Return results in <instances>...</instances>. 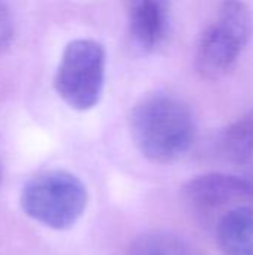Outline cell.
<instances>
[{
  "label": "cell",
  "mask_w": 253,
  "mask_h": 255,
  "mask_svg": "<svg viewBox=\"0 0 253 255\" xmlns=\"http://www.w3.org/2000/svg\"><path fill=\"white\" fill-rule=\"evenodd\" d=\"M131 140L152 163L180 160L194 145L197 124L191 108L177 96L157 91L142 97L128 118Z\"/></svg>",
  "instance_id": "1"
},
{
  "label": "cell",
  "mask_w": 253,
  "mask_h": 255,
  "mask_svg": "<svg viewBox=\"0 0 253 255\" xmlns=\"http://www.w3.org/2000/svg\"><path fill=\"white\" fill-rule=\"evenodd\" d=\"M88 200L85 184L63 169L36 173L19 194V206L28 218L58 232L72 229L81 220Z\"/></svg>",
  "instance_id": "2"
},
{
  "label": "cell",
  "mask_w": 253,
  "mask_h": 255,
  "mask_svg": "<svg viewBox=\"0 0 253 255\" xmlns=\"http://www.w3.org/2000/svg\"><path fill=\"white\" fill-rule=\"evenodd\" d=\"M252 37L253 12L249 4L243 0H222L197 45L195 69L200 76L209 81L225 76Z\"/></svg>",
  "instance_id": "3"
},
{
  "label": "cell",
  "mask_w": 253,
  "mask_h": 255,
  "mask_svg": "<svg viewBox=\"0 0 253 255\" xmlns=\"http://www.w3.org/2000/svg\"><path fill=\"white\" fill-rule=\"evenodd\" d=\"M104 79V46L94 39H76L63 51L54 85L57 94L67 106L84 112L98 105Z\"/></svg>",
  "instance_id": "4"
},
{
  "label": "cell",
  "mask_w": 253,
  "mask_h": 255,
  "mask_svg": "<svg viewBox=\"0 0 253 255\" xmlns=\"http://www.w3.org/2000/svg\"><path fill=\"white\" fill-rule=\"evenodd\" d=\"M182 197L198 217L209 218L233 205L253 202V178L219 172L203 173L183 184Z\"/></svg>",
  "instance_id": "5"
},
{
  "label": "cell",
  "mask_w": 253,
  "mask_h": 255,
  "mask_svg": "<svg viewBox=\"0 0 253 255\" xmlns=\"http://www.w3.org/2000/svg\"><path fill=\"white\" fill-rule=\"evenodd\" d=\"M130 36L134 45L151 52L161 45L169 30V10L164 0H125Z\"/></svg>",
  "instance_id": "6"
},
{
  "label": "cell",
  "mask_w": 253,
  "mask_h": 255,
  "mask_svg": "<svg viewBox=\"0 0 253 255\" xmlns=\"http://www.w3.org/2000/svg\"><path fill=\"white\" fill-rule=\"evenodd\" d=\"M216 239L225 255H253V209L240 205L218 221Z\"/></svg>",
  "instance_id": "7"
},
{
  "label": "cell",
  "mask_w": 253,
  "mask_h": 255,
  "mask_svg": "<svg viewBox=\"0 0 253 255\" xmlns=\"http://www.w3.org/2000/svg\"><path fill=\"white\" fill-rule=\"evenodd\" d=\"M221 155L234 164L253 160V108L234 120L221 134Z\"/></svg>",
  "instance_id": "8"
},
{
  "label": "cell",
  "mask_w": 253,
  "mask_h": 255,
  "mask_svg": "<svg viewBox=\"0 0 253 255\" xmlns=\"http://www.w3.org/2000/svg\"><path fill=\"white\" fill-rule=\"evenodd\" d=\"M127 255H197L182 239L169 233H148L139 236Z\"/></svg>",
  "instance_id": "9"
},
{
  "label": "cell",
  "mask_w": 253,
  "mask_h": 255,
  "mask_svg": "<svg viewBox=\"0 0 253 255\" xmlns=\"http://www.w3.org/2000/svg\"><path fill=\"white\" fill-rule=\"evenodd\" d=\"M12 37V24H10V18L7 10L4 9V6L0 3V51H3Z\"/></svg>",
  "instance_id": "10"
},
{
  "label": "cell",
  "mask_w": 253,
  "mask_h": 255,
  "mask_svg": "<svg viewBox=\"0 0 253 255\" xmlns=\"http://www.w3.org/2000/svg\"><path fill=\"white\" fill-rule=\"evenodd\" d=\"M0 181H1V170H0Z\"/></svg>",
  "instance_id": "11"
}]
</instances>
